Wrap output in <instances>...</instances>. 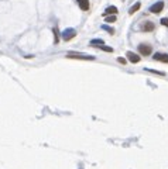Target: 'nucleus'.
<instances>
[{"instance_id":"13","label":"nucleus","mask_w":168,"mask_h":169,"mask_svg":"<svg viewBox=\"0 0 168 169\" xmlns=\"http://www.w3.org/2000/svg\"><path fill=\"white\" fill-rule=\"evenodd\" d=\"M102 30H104V31H107V32H110V34H114V30H113L112 27H109V25H106V24L102 25Z\"/></svg>"},{"instance_id":"15","label":"nucleus","mask_w":168,"mask_h":169,"mask_svg":"<svg viewBox=\"0 0 168 169\" xmlns=\"http://www.w3.org/2000/svg\"><path fill=\"white\" fill-rule=\"evenodd\" d=\"M52 31H54V35H55V44H58V41H59V32H58V28L55 27Z\"/></svg>"},{"instance_id":"18","label":"nucleus","mask_w":168,"mask_h":169,"mask_svg":"<svg viewBox=\"0 0 168 169\" xmlns=\"http://www.w3.org/2000/svg\"><path fill=\"white\" fill-rule=\"evenodd\" d=\"M117 61H119L120 64H123V65L126 64V59H124V58H119V59H117Z\"/></svg>"},{"instance_id":"3","label":"nucleus","mask_w":168,"mask_h":169,"mask_svg":"<svg viewBox=\"0 0 168 169\" xmlns=\"http://www.w3.org/2000/svg\"><path fill=\"white\" fill-rule=\"evenodd\" d=\"M138 52L143 56L151 55V52H152L151 45H148V44H140V45H138Z\"/></svg>"},{"instance_id":"9","label":"nucleus","mask_w":168,"mask_h":169,"mask_svg":"<svg viewBox=\"0 0 168 169\" xmlns=\"http://www.w3.org/2000/svg\"><path fill=\"white\" fill-rule=\"evenodd\" d=\"M78 1V4H79V7L83 10V11H88L89 7H90V4H89V0H76Z\"/></svg>"},{"instance_id":"16","label":"nucleus","mask_w":168,"mask_h":169,"mask_svg":"<svg viewBox=\"0 0 168 169\" xmlns=\"http://www.w3.org/2000/svg\"><path fill=\"white\" fill-rule=\"evenodd\" d=\"M100 49H103V51H106V52H113V48H110V47H106V45H102V47H100Z\"/></svg>"},{"instance_id":"7","label":"nucleus","mask_w":168,"mask_h":169,"mask_svg":"<svg viewBox=\"0 0 168 169\" xmlns=\"http://www.w3.org/2000/svg\"><path fill=\"white\" fill-rule=\"evenodd\" d=\"M109 14H110V16H116V14H117V7H116V6H109V7L103 11V16L107 17Z\"/></svg>"},{"instance_id":"14","label":"nucleus","mask_w":168,"mask_h":169,"mask_svg":"<svg viewBox=\"0 0 168 169\" xmlns=\"http://www.w3.org/2000/svg\"><path fill=\"white\" fill-rule=\"evenodd\" d=\"M104 21H106V23H114V21H116V16H107V17H104Z\"/></svg>"},{"instance_id":"12","label":"nucleus","mask_w":168,"mask_h":169,"mask_svg":"<svg viewBox=\"0 0 168 169\" xmlns=\"http://www.w3.org/2000/svg\"><path fill=\"white\" fill-rule=\"evenodd\" d=\"M144 71H147V72H151V73H154V75H160V76H164V75H165V73L161 72V71H155V69H148V68H145Z\"/></svg>"},{"instance_id":"10","label":"nucleus","mask_w":168,"mask_h":169,"mask_svg":"<svg viewBox=\"0 0 168 169\" xmlns=\"http://www.w3.org/2000/svg\"><path fill=\"white\" fill-rule=\"evenodd\" d=\"M140 7H141V4H140V3H136L134 6H131V7H130V10H128V14H130V16H133L136 11H138V10H140Z\"/></svg>"},{"instance_id":"8","label":"nucleus","mask_w":168,"mask_h":169,"mask_svg":"<svg viewBox=\"0 0 168 169\" xmlns=\"http://www.w3.org/2000/svg\"><path fill=\"white\" fill-rule=\"evenodd\" d=\"M154 28H155V25H154V23H151V21H147V23H144L143 27H141V30L145 32H151L154 31Z\"/></svg>"},{"instance_id":"5","label":"nucleus","mask_w":168,"mask_h":169,"mask_svg":"<svg viewBox=\"0 0 168 169\" xmlns=\"http://www.w3.org/2000/svg\"><path fill=\"white\" fill-rule=\"evenodd\" d=\"M126 56H127V59L131 62V64H138L140 59H141V56H138L137 54L131 52V51H127V52H126Z\"/></svg>"},{"instance_id":"17","label":"nucleus","mask_w":168,"mask_h":169,"mask_svg":"<svg viewBox=\"0 0 168 169\" xmlns=\"http://www.w3.org/2000/svg\"><path fill=\"white\" fill-rule=\"evenodd\" d=\"M162 25H165V27H168V18H161V21H160Z\"/></svg>"},{"instance_id":"4","label":"nucleus","mask_w":168,"mask_h":169,"mask_svg":"<svg viewBox=\"0 0 168 169\" xmlns=\"http://www.w3.org/2000/svg\"><path fill=\"white\" fill-rule=\"evenodd\" d=\"M164 10V1H157V3H154L151 7H150V13L152 14H160L161 11Z\"/></svg>"},{"instance_id":"1","label":"nucleus","mask_w":168,"mask_h":169,"mask_svg":"<svg viewBox=\"0 0 168 169\" xmlns=\"http://www.w3.org/2000/svg\"><path fill=\"white\" fill-rule=\"evenodd\" d=\"M68 59H82V61H93L95 56H90V55H82V54H73V52H69L66 55Z\"/></svg>"},{"instance_id":"2","label":"nucleus","mask_w":168,"mask_h":169,"mask_svg":"<svg viewBox=\"0 0 168 169\" xmlns=\"http://www.w3.org/2000/svg\"><path fill=\"white\" fill-rule=\"evenodd\" d=\"M61 37H62V40H65V41H71L72 38L76 37V31H75L73 28H66V30L62 31Z\"/></svg>"},{"instance_id":"11","label":"nucleus","mask_w":168,"mask_h":169,"mask_svg":"<svg viewBox=\"0 0 168 169\" xmlns=\"http://www.w3.org/2000/svg\"><path fill=\"white\" fill-rule=\"evenodd\" d=\"M103 44H104L103 40H92L90 41V45H92V47H97V48H100Z\"/></svg>"},{"instance_id":"6","label":"nucleus","mask_w":168,"mask_h":169,"mask_svg":"<svg viewBox=\"0 0 168 169\" xmlns=\"http://www.w3.org/2000/svg\"><path fill=\"white\" fill-rule=\"evenodd\" d=\"M154 61H160V62H164V64H168V54H162V52H157L152 56Z\"/></svg>"}]
</instances>
